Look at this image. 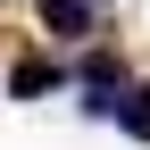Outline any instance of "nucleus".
Returning <instances> with one entry per match:
<instances>
[{
    "label": "nucleus",
    "instance_id": "nucleus-1",
    "mask_svg": "<svg viewBox=\"0 0 150 150\" xmlns=\"http://www.w3.org/2000/svg\"><path fill=\"white\" fill-rule=\"evenodd\" d=\"M42 25L50 33H83L92 25V0H42Z\"/></svg>",
    "mask_w": 150,
    "mask_h": 150
},
{
    "label": "nucleus",
    "instance_id": "nucleus-2",
    "mask_svg": "<svg viewBox=\"0 0 150 150\" xmlns=\"http://www.w3.org/2000/svg\"><path fill=\"white\" fill-rule=\"evenodd\" d=\"M50 83H59V67H50V59H25V67L8 75V92H25V100H33V92H50Z\"/></svg>",
    "mask_w": 150,
    "mask_h": 150
}]
</instances>
